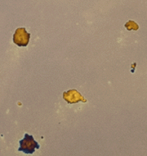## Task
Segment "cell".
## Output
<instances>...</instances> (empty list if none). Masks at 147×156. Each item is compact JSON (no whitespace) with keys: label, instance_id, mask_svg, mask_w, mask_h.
<instances>
[{"label":"cell","instance_id":"277c9868","mask_svg":"<svg viewBox=\"0 0 147 156\" xmlns=\"http://www.w3.org/2000/svg\"><path fill=\"white\" fill-rule=\"evenodd\" d=\"M125 27L127 28V30H130H130H137L139 28L137 24L133 21H130V22H127L125 25Z\"/></svg>","mask_w":147,"mask_h":156},{"label":"cell","instance_id":"3957f363","mask_svg":"<svg viewBox=\"0 0 147 156\" xmlns=\"http://www.w3.org/2000/svg\"><path fill=\"white\" fill-rule=\"evenodd\" d=\"M64 100L68 103H77L79 101L86 102L87 100L82 97L81 94L76 90H70L63 94Z\"/></svg>","mask_w":147,"mask_h":156},{"label":"cell","instance_id":"7a4b0ae2","mask_svg":"<svg viewBox=\"0 0 147 156\" xmlns=\"http://www.w3.org/2000/svg\"><path fill=\"white\" fill-rule=\"evenodd\" d=\"M30 37L31 34L27 32L25 28H19L13 35V42L19 47H26L29 43Z\"/></svg>","mask_w":147,"mask_h":156},{"label":"cell","instance_id":"6da1fadb","mask_svg":"<svg viewBox=\"0 0 147 156\" xmlns=\"http://www.w3.org/2000/svg\"><path fill=\"white\" fill-rule=\"evenodd\" d=\"M19 151H22L25 154H31L34 152L35 149L40 148V145L38 142H36L34 139L33 136H30L28 133H25L23 139L19 141Z\"/></svg>","mask_w":147,"mask_h":156}]
</instances>
